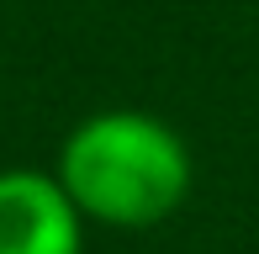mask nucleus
Returning a JSON list of instances; mask_svg holds the SVG:
<instances>
[{"instance_id": "f257e3e1", "label": "nucleus", "mask_w": 259, "mask_h": 254, "mask_svg": "<svg viewBox=\"0 0 259 254\" xmlns=\"http://www.w3.org/2000/svg\"><path fill=\"white\" fill-rule=\"evenodd\" d=\"M58 180L90 223L154 228L191 191V148L164 117L96 111L64 138Z\"/></svg>"}, {"instance_id": "f03ea898", "label": "nucleus", "mask_w": 259, "mask_h": 254, "mask_svg": "<svg viewBox=\"0 0 259 254\" xmlns=\"http://www.w3.org/2000/svg\"><path fill=\"white\" fill-rule=\"evenodd\" d=\"M85 212L58 175L0 170V254H79Z\"/></svg>"}]
</instances>
